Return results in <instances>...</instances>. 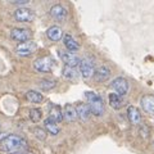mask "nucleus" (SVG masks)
Masks as SVG:
<instances>
[{"label":"nucleus","instance_id":"f257e3e1","mask_svg":"<svg viewBox=\"0 0 154 154\" xmlns=\"http://www.w3.org/2000/svg\"><path fill=\"white\" fill-rule=\"evenodd\" d=\"M25 145H26V141L21 136H17V135H8V136L0 140V149L7 153L17 152Z\"/></svg>","mask_w":154,"mask_h":154},{"label":"nucleus","instance_id":"f03ea898","mask_svg":"<svg viewBox=\"0 0 154 154\" xmlns=\"http://www.w3.org/2000/svg\"><path fill=\"white\" fill-rule=\"evenodd\" d=\"M85 96L89 102V108H90V112L93 113L94 116H103L104 114V102L100 96L94 93V91H86Z\"/></svg>","mask_w":154,"mask_h":154},{"label":"nucleus","instance_id":"7ed1b4c3","mask_svg":"<svg viewBox=\"0 0 154 154\" xmlns=\"http://www.w3.org/2000/svg\"><path fill=\"white\" fill-rule=\"evenodd\" d=\"M53 66H54V60H53L50 57H40L33 62V68H35V71L41 72V73L50 72L53 69Z\"/></svg>","mask_w":154,"mask_h":154},{"label":"nucleus","instance_id":"20e7f679","mask_svg":"<svg viewBox=\"0 0 154 154\" xmlns=\"http://www.w3.org/2000/svg\"><path fill=\"white\" fill-rule=\"evenodd\" d=\"M80 72L84 79H90L95 73V63L90 58H84L80 62Z\"/></svg>","mask_w":154,"mask_h":154},{"label":"nucleus","instance_id":"39448f33","mask_svg":"<svg viewBox=\"0 0 154 154\" xmlns=\"http://www.w3.org/2000/svg\"><path fill=\"white\" fill-rule=\"evenodd\" d=\"M36 50H37V44L32 40L22 42V44H18V46L16 48V53L19 57H30Z\"/></svg>","mask_w":154,"mask_h":154},{"label":"nucleus","instance_id":"423d86ee","mask_svg":"<svg viewBox=\"0 0 154 154\" xmlns=\"http://www.w3.org/2000/svg\"><path fill=\"white\" fill-rule=\"evenodd\" d=\"M32 37V32L27 28H13L12 32H11V38L16 42H26V41H30V38Z\"/></svg>","mask_w":154,"mask_h":154},{"label":"nucleus","instance_id":"0eeeda50","mask_svg":"<svg viewBox=\"0 0 154 154\" xmlns=\"http://www.w3.org/2000/svg\"><path fill=\"white\" fill-rule=\"evenodd\" d=\"M14 18H16V21L18 22H32L33 19H35V13H33L31 9L28 8H17L16 11H14Z\"/></svg>","mask_w":154,"mask_h":154},{"label":"nucleus","instance_id":"6e6552de","mask_svg":"<svg viewBox=\"0 0 154 154\" xmlns=\"http://www.w3.org/2000/svg\"><path fill=\"white\" fill-rule=\"evenodd\" d=\"M110 86H112V89L116 91V94H118L119 96H123L127 94L128 91V81L126 79H123V77H117V79H114L112 81V84H110Z\"/></svg>","mask_w":154,"mask_h":154},{"label":"nucleus","instance_id":"1a4fd4ad","mask_svg":"<svg viewBox=\"0 0 154 154\" xmlns=\"http://www.w3.org/2000/svg\"><path fill=\"white\" fill-rule=\"evenodd\" d=\"M60 59L62 62L67 66V67H72V68H75L76 66H80V62L81 59L76 54L71 51H60Z\"/></svg>","mask_w":154,"mask_h":154},{"label":"nucleus","instance_id":"9d476101","mask_svg":"<svg viewBox=\"0 0 154 154\" xmlns=\"http://www.w3.org/2000/svg\"><path fill=\"white\" fill-rule=\"evenodd\" d=\"M140 104H141V108L144 109V112L150 116H154V95H150V94L144 95L140 100Z\"/></svg>","mask_w":154,"mask_h":154},{"label":"nucleus","instance_id":"9b49d317","mask_svg":"<svg viewBox=\"0 0 154 154\" xmlns=\"http://www.w3.org/2000/svg\"><path fill=\"white\" fill-rule=\"evenodd\" d=\"M50 16L55 19V21H64L66 17H67V11L63 5L60 4H55L50 8Z\"/></svg>","mask_w":154,"mask_h":154},{"label":"nucleus","instance_id":"f8f14e48","mask_svg":"<svg viewBox=\"0 0 154 154\" xmlns=\"http://www.w3.org/2000/svg\"><path fill=\"white\" fill-rule=\"evenodd\" d=\"M109 77H110V69L107 66L99 67L94 73V79H95L96 82H104V81H107Z\"/></svg>","mask_w":154,"mask_h":154},{"label":"nucleus","instance_id":"ddd939ff","mask_svg":"<svg viewBox=\"0 0 154 154\" xmlns=\"http://www.w3.org/2000/svg\"><path fill=\"white\" fill-rule=\"evenodd\" d=\"M127 117L130 119V122L132 125H139L141 122V113L136 107L134 105H130L127 108Z\"/></svg>","mask_w":154,"mask_h":154},{"label":"nucleus","instance_id":"4468645a","mask_svg":"<svg viewBox=\"0 0 154 154\" xmlns=\"http://www.w3.org/2000/svg\"><path fill=\"white\" fill-rule=\"evenodd\" d=\"M63 42H64V46L67 48V51H76L80 49V45L77 42L73 36L69 35V33H66L63 36Z\"/></svg>","mask_w":154,"mask_h":154},{"label":"nucleus","instance_id":"2eb2a0df","mask_svg":"<svg viewBox=\"0 0 154 154\" xmlns=\"http://www.w3.org/2000/svg\"><path fill=\"white\" fill-rule=\"evenodd\" d=\"M63 118L66 119V121H68V122H73V121H76V119L79 118V116H77V112H76V108L73 107V105L67 104L66 107H64Z\"/></svg>","mask_w":154,"mask_h":154},{"label":"nucleus","instance_id":"dca6fc26","mask_svg":"<svg viewBox=\"0 0 154 154\" xmlns=\"http://www.w3.org/2000/svg\"><path fill=\"white\" fill-rule=\"evenodd\" d=\"M46 35L51 41H59L60 38L63 37V31H62V28L58 27V26H51L49 30L46 31Z\"/></svg>","mask_w":154,"mask_h":154},{"label":"nucleus","instance_id":"f3484780","mask_svg":"<svg viewBox=\"0 0 154 154\" xmlns=\"http://www.w3.org/2000/svg\"><path fill=\"white\" fill-rule=\"evenodd\" d=\"M49 118L57 123L63 119V112H62L59 105H51V108L49 110Z\"/></svg>","mask_w":154,"mask_h":154},{"label":"nucleus","instance_id":"a211bd4d","mask_svg":"<svg viewBox=\"0 0 154 154\" xmlns=\"http://www.w3.org/2000/svg\"><path fill=\"white\" fill-rule=\"evenodd\" d=\"M44 127H45V131L49 132L50 135H58L59 134V126H58V123L54 122L53 119H50L49 117L44 121Z\"/></svg>","mask_w":154,"mask_h":154},{"label":"nucleus","instance_id":"6ab92c4d","mask_svg":"<svg viewBox=\"0 0 154 154\" xmlns=\"http://www.w3.org/2000/svg\"><path fill=\"white\" fill-rule=\"evenodd\" d=\"M109 104L113 109H121L125 105V100L122 96H119L118 94H110L109 95Z\"/></svg>","mask_w":154,"mask_h":154},{"label":"nucleus","instance_id":"aec40b11","mask_svg":"<svg viewBox=\"0 0 154 154\" xmlns=\"http://www.w3.org/2000/svg\"><path fill=\"white\" fill-rule=\"evenodd\" d=\"M76 112H77V116L81 118V119H84V121H86L89 117H90V108H89V105L88 104H84V103H81L79 104L76 107Z\"/></svg>","mask_w":154,"mask_h":154},{"label":"nucleus","instance_id":"412c9836","mask_svg":"<svg viewBox=\"0 0 154 154\" xmlns=\"http://www.w3.org/2000/svg\"><path fill=\"white\" fill-rule=\"evenodd\" d=\"M26 98L28 99V102H31V103H41L42 102V99H44V96H42L38 91H35V90H28L27 93H26Z\"/></svg>","mask_w":154,"mask_h":154},{"label":"nucleus","instance_id":"4be33fe9","mask_svg":"<svg viewBox=\"0 0 154 154\" xmlns=\"http://www.w3.org/2000/svg\"><path fill=\"white\" fill-rule=\"evenodd\" d=\"M37 85H38V88L42 89V90H45V91L54 89L55 86H57L55 81L54 80H49V79H42V80H40L37 82Z\"/></svg>","mask_w":154,"mask_h":154},{"label":"nucleus","instance_id":"5701e85b","mask_svg":"<svg viewBox=\"0 0 154 154\" xmlns=\"http://www.w3.org/2000/svg\"><path fill=\"white\" fill-rule=\"evenodd\" d=\"M62 75H63V77L66 80H73L77 77V72H76L75 68H72V67L64 66L63 69H62Z\"/></svg>","mask_w":154,"mask_h":154},{"label":"nucleus","instance_id":"b1692460","mask_svg":"<svg viewBox=\"0 0 154 154\" xmlns=\"http://www.w3.org/2000/svg\"><path fill=\"white\" fill-rule=\"evenodd\" d=\"M41 117H42V112L38 108H32L30 110V119H31L32 122L37 123L41 119Z\"/></svg>","mask_w":154,"mask_h":154},{"label":"nucleus","instance_id":"393cba45","mask_svg":"<svg viewBox=\"0 0 154 154\" xmlns=\"http://www.w3.org/2000/svg\"><path fill=\"white\" fill-rule=\"evenodd\" d=\"M33 134H35V136L38 139V140H45L46 135H48V132L45 131V130L44 128H40V127L33 128Z\"/></svg>","mask_w":154,"mask_h":154},{"label":"nucleus","instance_id":"a878e982","mask_svg":"<svg viewBox=\"0 0 154 154\" xmlns=\"http://www.w3.org/2000/svg\"><path fill=\"white\" fill-rule=\"evenodd\" d=\"M12 4H18V5H23V4L28 3V0H11Z\"/></svg>","mask_w":154,"mask_h":154},{"label":"nucleus","instance_id":"bb28decb","mask_svg":"<svg viewBox=\"0 0 154 154\" xmlns=\"http://www.w3.org/2000/svg\"><path fill=\"white\" fill-rule=\"evenodd\" d=\"M153 145H154V143H153Z\"/></svg>","mask_w":154,"mask_h":154}]
</instances>
